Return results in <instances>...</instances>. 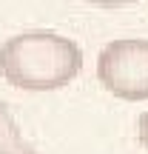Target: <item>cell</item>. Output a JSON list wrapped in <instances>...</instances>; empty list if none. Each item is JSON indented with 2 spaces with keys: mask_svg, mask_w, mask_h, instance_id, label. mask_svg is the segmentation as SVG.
<instances>
[{
  "mask_svg": "<svg viewBox=\"0 0 148 154\" xmlns=\"http://www.w3.org/2000/svg\"><path fill=\"white\" fill-rule=\"evenodd\" d=\"M137 134H140V143H143V149L148 151V111H143L137 120Z\"/></svg>",
  "mask_w": 148,
  "mask_h": 154,
  "instance_id": "obj_5",
  "label": "cell"
},
{
  "mask_svg": "<svg viewBox=\"0 0 148 154\" xmlns=\"http://www.w3.org/2000/svg\"><path fill=\"white\" fill-rule=\"evenodd\" d=\"M86 3L94 9H125V6H134L140 0H86Z\"/></svg>",
  "mask_w": 148,
  "mask_h": 154,
  "instance_id": "obj_4",
  "label": "cell"
},
{
  "mask_svg": "<svg viewBox=\"0 0 148 154\" xmlns=\"http://www.w3.org/2000/svg\"><path fill=\"white\" fill-rule=\"evenodd\" d=\"M0 154H40L17 128V123L11 117L9 106L3 103V97H0Z\"/></svg>",
  "mask_w": 148,
  "mask_h": 154,
  "instance_id": "obj_3",
  "label": "cell"
},
{
  "mask_svg": "<svg viewBox=\"0 0 148 154\" xmlns=\"http://www.w3.org/2000/svg\"><path fill=\"white\" fill-rule=\"evenodd\" d=\"M83 49L57 32H20L0 46V74L20 91H54L80 74Z\"/></svg>",
  "mask_w": 148,
  "mask_h": 154,
  "instance_id": "obj_1",
  "label": "cell"
},
{
  "mask_svg": "<svg viewBox=\"0 0 148 154\" xmlns=\"http://www.w3.org/2000/svg\"><path fill=\"white\" fill-rule=\"evenodd\" d=\"M97 80L120 100H148V40H111L97 57Z\"/></svg>",
  "mask_w": 148,
  "mask_h": 154,
  "instance_id": "obj_2",
  "label": "cell"
}]
</instances>
